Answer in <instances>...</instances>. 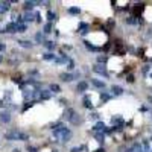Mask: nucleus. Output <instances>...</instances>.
<instances>
[{
	"mask_svg": "<svg viewBox=\"0 0 152 152\" xmlns=\"http://www.w3.org/2000/svg\"><path fill=\"white\" fill-rule=\"evenodd\" d=\"M0 120H3V122H9V114H8V113L0 114Z\"/></svg>",
	"mask_w": 152,
	"mask_h": 152,
	"instance_id": "obj_1",
	"label": "nucleus"
},
{
	"mask_svg": "<svg viewBox=\"0 0 152 152\" xmlns=\"http://www.w3.org/2000/svg\"><path fill=\"white\" fill-rule=\"evenodd\" d=\"M141 11H143V5H135V8H134V12L138 14V12H141Z\"/></svg>",
	"mask_w": 152,
	"mask_h": 152,
	"instance_id": "obj_2",
	"label": "nucleus"
},
{
	"mask_svg": "<svg viewBox=\"0 0 152 152\" xmlns=\"http://www.w3.org/2000/svg\"><path fill=\"white\" fill-rule=\"evenodd\" d=\"M113 91H114V94H120L122 93V88L120 87H113Z\"/></svg>",
	"mask_w": 152,
	"mask_h": 152,
	"instance_id": "obj_3",
	"label": "nucleus"
},
{
	"mask_svg": "<svg viewBox=\"0 0 152 152\" xmlns=\"http://www.w3.org/2000/svg\"><path fill=\"white\" fill-rule=\"evenodd\" d=\"M61 78H62V79H64V81H71V79H70L71 76H70V75H62Z\"/></svg>",
	"mask_w": 152,
	"mask_h": 152,
	"instance_id": "obj_4",
	"label": "nucleus"
},
{
	"mask_svg": "<svg viewBox=\"0 0 152 152\" xmlns=\"http://www.w3.org/2000/svg\"><path fill=\"white\" fill-rule=\"evenodd\" d=\"M24 8H26V9H31V8H32V3H24Z\"/></svg>",
	"mask_w": 152,
	"mask_h": 152,
	"instance_id": "obj_5",
	"label": "nucleus"
},
{
	"mask_svg": "<svg viewBox=\"0 0 152 152\" xmlns=\"http://www.w3.org/2000/svg\"><path fill=\"white\" fill-rule=\"evenodd\" d=\"M49 18H50V20H53V18H55V14H52V12H49Z\"/></svg>",
	"mask_w": 152,
	"mask_h": 152,
	"instance_id": "obj_6",
	"label": "nucleus"
},
{
	"mask_svg": "<svg viewBox=\"0 0 152 152\" xmlns=\"http://www.w3.org/2000/svg\"><path fill=\"white\" fill-rule=\"evenodd\" d=\"M14 152H20V151H18V149H15V151H14Z\"/></svg>",
	"mask_w": 152,
	"mask_h": 152,
	"instance_id": "obj_7",
	"label": "nucleus"
},
{
	"mask_svg": "<svg viewBox=\"0 0 152 152\" xmlns=\"http://www.w3.org/2000/svg\"><path fill=\"white\" fill-rule=\"evenodd\" d=\"M0 106H2V101H0Z\"/></svg>",
	"mask_w": 152,
	"mask_h": 152,
	"instance_id": "obj_8",
	"label": "nucleus"
},
{
	"mask_svg": "<svg viewBox=\"0 0 152 152\" xmlns=\"http://www.w3.org/2000/svg\"><path fill=\"white\" fill-rule=\"evenodd\" d=\"M0 61H2V56H0Z\"/></svg>",
	"mask_w": 152,
	"mask_h": 152,
	"instance_id": "obj_9",
	"label": "nucleus"
}]
</instances>
